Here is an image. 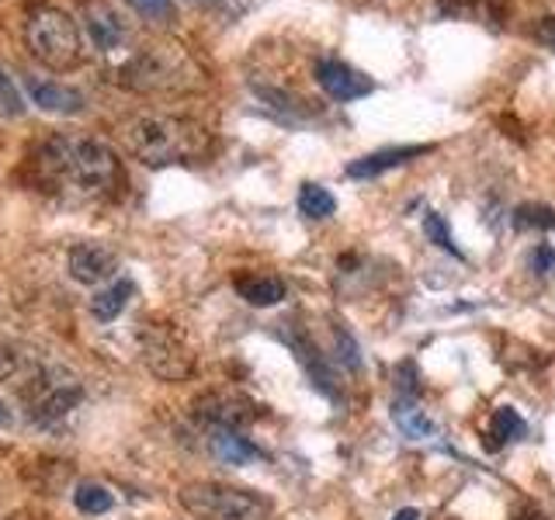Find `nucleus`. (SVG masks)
I'll use <instances>...</instances> for the list:
<instances>
[{
  "label": "nucleus",
  "mask_w": 555,
  "mask_h": 520,
  "mask_svg": "<svg viewBox=\"0 0 555 520\" xmlns=\"http://www.w3.org/2000/svg\"><path fill=\"white\" fill-rule=\"evenodd\" d=\"M46 181H69L80 195H104L118 181V160L101 139H49L35 156Z\"/></svg>",
  "instance_id": "1"
},
{
  "label": "nucleus",
  "mask_w": 555,
  "mask_h": 520,
  "mask_svg": "<svg viewBox=\"0 0 555 520\" xmlns=\"http://www.w3.org/2000/svg\"><path fill=\"white\" fill-rule=\"evenodd\" d=\"M121 139L132 156H139L150 167H167V164H188L198 160L208 150L205 129L195 121L170 118V115H143L121 126Z\"/></svg>",
  "instance_id": "2"
},
{
  "label": "nucleus",
  "mask_w": 555,
  "mask_h": 520,
  "mask_svg": "<svg viewBox=\"0 0 555 520\" xmlns=\"http://www.w3.org/2000/svg\"><path fill=\"white\" fill-rule=\"evenodd\" d=\"M181 507L198 520H268V503L219 482H191L181 490Z\"/></svg>",
  "instance_id": "3"
},
{
  "label": "nucleus",
  "mask_w": 555,
  "mask_h": 520,
  "mask_svg": "<svg viewBox=\"0 0 555 520\" xmlns=\"http://www.w3.org/2000/svg\"><path fill=\"white\" fill-rule=\"evenodd\" d=\"M28 49L39 63L52 69H69L80 60L77 22L60 8H39L28 17Z\"/></svg>",
  "instance_id": "4"
},
{
  "label": "nucleus",
  "mask_w": 555,
  "mask_h": 520,
  "mask_svg": "<svg viewBox=\"0 0 555 520\" xmlns=\"http://www.w3.org/2000/svg\"><path fill=\"white\" fill-rule=\"evenodd\" d=\"M139 351H143L146 368L164 381H184L195 375V354L173 323L139 326Z\"/></svg>",
  "instance_id": "5"
},
{
  "label": "nucleus",
  "mask_w": 555,
  "mask_h": 520,
  "mask_svg": "<svg viewBox=\"0 0 555 520\" xmlns=\"http://www.w3.org/2000/svg\"><path fill=\"white\" fill-rule=\"evenodd\" d=\"M191 413L212 430H243L257 420V403L236 389H212L191 403Z\"/></svg>",
  "instance_id": "6"
},
{
  "label": "nucleus",
  "mask_w": 555,
  "mask_h": 520,
  "mask_svg": "<svg viewBox=\"0 0 555 520\" xmlns=\"http://www.w3.org/2000/svg\"><path fill=\"white\" fill-rule=\"evenodd\" d=\"M80 386L74 378H56V375H39L25 392L28 410L39 424H56L80 403Z\"/></svg>",
  "instance_id": "7"
},
{
  "label": "nucleus",
  "mask_w": 555,
  "mask_h": 520,
  "mask_svg": "<svg viewBox=\"0 0 555 520\" xmlns=\"http://www.w3.org/2000/svg\"><path fill=\"white\" fill-rule=\"evenodd\" d=\"M317 80L334 101H358L364 94H372V87H375L369 77L358 74L354 66H347L340 60H320L317 63Z\"/></svg>",
  "instance_id": "8"
},
{
  "label": "nucleus",
  "mask_w": 555,
  "mask_h": 520,
  "mask_svg": "<svg viewBox=\"0 0 555 520\" xmlns=\"http://www.w3.org/2000/svg\"><path fill=\"white\" fill-rule=\"evenodd\" d=\"M118 268V257L104 247V243H77L69 250V274L83 285H98L104 277H112Z\"/></svg>",
  "instance_id": "9"
},
{
  "label": "nucleus",
  "mask_w": 555,
  "mask_h": 520,
  "mask_svg": "<svg viewBox=\"0 0 555 520\" xmlns=\"http://www.w3.org/2000/svg\"><path fill=\"white\" fill-rule=\"evenodd\" d=\"M434 146H389V150H375V153L361 156V160H354L351 167H347V178H354V181L378 178V173H386L392 167H403V164L416 160V156H424Z\"/></svg>",
  "instance_id": "10"
},
{
  "label": "nucleus",
  "mask_w": 555,
  "mask_h": 520,
  "mask_svg": "<svg viewBox=\"0 0 555 520\" xmlns=\"http://www.w3.org/2000/svg\"><path fill=\"white\" fill-rule=\"evenodd\" d=\"M83 25H87V35H91V42L101 52L118 49L121 39H126V25H121V17L112 11V4H101V0H91V4H87Z\"/></svg>",
  "instance_id": "11"
},
{
  "label": "nucleus",
  "mask_w": 555,
  "mask_h": 520,
  "mask_svg": "<svg viewBox=\"0 0 555 520\" xmlns=\"http://www.w3.org/2000/svg\"><path fill=\"white\" fill-rule=\"evenodd\" d=\"M126 83L139 87V91H164V87L178 83V77H173V66L164 52H146V56L132 60V66L126 69Z\"/></svg>",
  "instance_id": "12"
},
{
  "label": "nucleus",
  "mask_w": 555,
  "mask_h": 520,
  "mask_svg": "<svg viewBox=\"0 0 555 520\" xmlns=\"http://www.w3.org/2000/svg\"><path fill=\"white\" fill-rule=\"evenodd\" d=\"M25 91L31 94V101L39 104L42 112H56V115H77L83 108V98L77 91H69L63 83H52V80H39V77H28L25 80Z\"/></svg>",
  "instance_id": "13"
},
{
  "label": "nucleus",
  "mask_w": 555,
  "mask_h": 520,
  "mask_svg": "<svg viewBox=\"0 0 555 520\" xmlns=\"http://www.w3.org/2000/svg\"><path fill=\"white\" fill-rule=\"evenodd\" d=\"M236 291H240V299H247L257 309L278 306L288 295L285 282H282V277H274V274H240L236 277Z\"/></svg>",
  "instance_id": "14"
},
{
  "label": "nucleus",
  "mask_w": 555,
  "mask_h": 520,
  "mask_svg": "<svg viewBox=\"0 0 555 520\" xmlns=\"http://www.w3.org/2000/svg\"><path fill=\"white\" fill-rule=\"evenodd\" d=\"M208 447H212V455L222 465H247V461L264 458V451H260L257 444H250L247 438H240L236 430H216Z\"/></svg>",
  "instance_id": "15"
},
{
  "label": "nucleus",
  "mask_w": 555,
  "mask_h": 520,
  "mask_svg": "<svg viewBox=\"0 0 555 520\" xmlns=\"http://www.w3.org/2000/svg\"><path fill=\"white\" fill-rule=\"evenodd\" d=\"M392 420L396 427L403 430V438L410 441H427L434 438V424H430V416L413 403V399H399V403L392 406Z\"/></svg>",
  "instance_id": "16"
},
{
  "label": "nucleus",
  "mask_w": 555,
  "mask_h": 520,
  "mask_svg": "<svg viewBox=\"0 0 555 520\" xmlns=\"http://www.w3.org/2000/svg\"><path fill=\"white\" fill-rule=\"evenodd\" d=\"M132 291H135V285L129 282V277H118V282H115L112 288L98 291L94 299H91V312H94V320H101V323H112V320L118 316V312L129 306Z\"/></svg>",
  "instance_id": "17"
},
{
  "label": "nucleus",
  "mask_w": 555,
  "mask_h": 520,
  "mask_svg": "<svg viewBox=\"0 0 555 520\" xmlns=\"http://www.w3.org/2000/svg\"><path fill=\"white\" fill-rule=\"evenodd\" d=\"M490 447H500V444H507V441H517V438H525V420H520V413L514 406H500L493 413V420H490Z\"/></svg>",
  "instance_id": "18"
},
{
  "label": "nucleus",
  "mask_w": 555,
  "mask_h": 520,
  "mask_svg": "<svg viewBox=\"0 0 555 520\" xmlns=\"http://www.w3.org/2000/svg\"><path fill=\"white\" fill-rule=\"evenodd\" d=\"M74 503H77L80 514L101 517V514H108L115 507V496L104 490V485H98V482H80L77 493H74Z\"/></svg>",
  "instance_id": "19"
},
{
  "label": "nucleus",
  "mask_w": 555,
  "mask_h": 520,
  "mask_svg": "<svg viewBox=\"0 0 555 520\" xmlns=\"http://www.w3.org/2000/svg\"><path fill=\"white\" fill-rule=\"evenodd\" d=\"M334 208H337V198L330 195L326 187L302 184V191H299V212L306 219H330V216H334Z\"/></svg>",
  "instance_id": "20"
},
{
  "label": "nucleus",
  "mask_w": 555,
  "mask_h": 520,
  "mask_svg": "<svg viewBox=\"0 0 555 520\" xmlns=\"http://www.w3.org/2000/svg\"><path fill=\"white\" fill-rule=\"evenodd\" d=\"M424 233L430 236V243H438L441 250H448V253L462 257V250L455 247V239H451L448 225H444V219H441L438 212H427V216H424Z\"/></svg>",
  "instance_id": "21"
},
{
  "label": "nucleus",
  "mask_w": 555,
  "mask_h": 520,
  "mask_svg": "<svg viewBox=\"0 0 555 520\" xmlns=\"http://www.w3.org/2000/svg\"><path fill=\"white\" fill-rule=\"evenodd\" d=\"M25 112V104H22V94L14 91V83H11V77L0 69V115H8V118H14V115H22Z\"/></svg>",
  "instance_id": "22"
},
{
  "label": "nucleus",
  "mask_w": 555,
  "mask_h": 520,
  "mask_svg": "<svg viewBox=\"0 0 555 520\" xmlns=\"http://www.w3.org/2000/svg\"><path fill=\"white\" fill-rule=\"evenodd\" d=\"M517 225H538V230H548V225H555V212L545 205H525L517 212Z\"/></svg>",
  "instance_id": "23"
},
{
  "label": "nucleus",
  "mask_w": 555,
  "mask_h": 520,
  "mask_svg": "<svg viewBox=\"0 0 555 520\" xmlns=\"http://www.w3.org/2000/svg\"><path fill=\"white\" fill-rule=\"evenodd\" d=\"M334 334H337V351H340V361H344V364H347V368H351V372H358V368H361V351H358L354 337L347 334L344 326H337Z\"/></svg>",
  "instance_id": "24"
},
{
  "label": "nucleus",
  "mask_w": 555,
  "mask_h": 520,
  "mask_svg": "<svg viewBox=\"0 0 555 520\" xmlns=\"http://www.w3.org/2000/svg\"><path fill=\"white\" fill-rule=\"evenodd\" d=\"M396 389L403 392V399H413L416 392H421V386H416V368H413V361H403L396 368Z\"/></svg>",
  "instance_id": "25"
},
{
  "label": "nucleus",
  "mask_w": 555,
  "mask_h": 520,
  "mask_svg": "<svg viewBox=\"0 0 555 520\" xmlns=\"http://www.w3.org/2000/svg\"><path fill=\"white\" fill-rule=\"evenodd\" d=\"M14 372H17V351L4 337H0V381L11 378Z\"/></svg>",
  "instance_id": "26"
},
{
  "label": "nucleus",
  "mask_w": 555,
  "mask_h": 520,
  "mask_svg": "<svg viewBox=\"0 0 555 520\" xmlns=\"http://www.w3.org/2000/svg\"><path fill=\"white\" fill-rule=\"evenodd\" d=\"M534 35H538V42H545L548 49H555V17H545Z\"/></svg>",
  "instance_id": "27"
},
{
  "label": "nucleus",
  "mask_w": 555,
  "mask_h": 520,
  "mask_svg": "<svg viewBox=\"0 0 555 520\" xmlns=\"http://www.w3.org/2000/svg\"><path fill=\"white\" fill-rule=\"evenodd\" d=\"M135 4L143 8V11H156V14H160L167 8V0H135Z\"/></svg>",
  "instance_id": "28"
},
{
  "label": "nucleus",
  "mask_w": 555,
  "mask_h": 520,
  "mask_svg": "<svg viewBox=\"0 0 555 520\" xmlns=\"http://www.w3.org/2000/svg\"><path fill=\"white\" fill-rule=\"evenodd\" d=\"M555 264V257H552V250H538V268H552Z\"/></svg>",
  "instance_id": "29"
},
{
  "label": "nucleus",
  "mask_w": 555,
  "mask_h": 520,
  "mask_svg": "<svg viewBox=\"0 0 555 520\" xmlns=\"http://www.w3.org/2000/svg\"><path fill=\"white\" fill-rule=\"evenodd\" d=\"M14 424V416H11V410L4 406V403H0V427H11Z\"/></svg>",
  "instance_id": "30"
},
{
  "label": "nucleus",
  "mask_w": 555,
  "mask_h": 520,
  "mask_svg": "<svg viewBox=\"0 0 555 520\" xmlns=\"http://www.w3.org/2000/svg\"><path fill=\"white\" fill-rule=\"evenodd\" d=\"M392 520H421V514H416L413 507H406V510H399V514H396Z\"/></svg>",
  "instance_id": "31"
}]
</instances>
